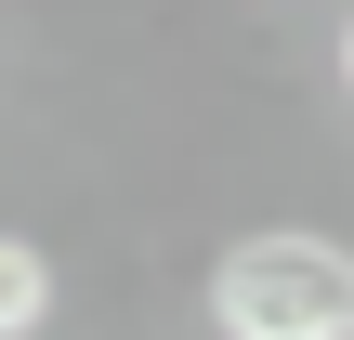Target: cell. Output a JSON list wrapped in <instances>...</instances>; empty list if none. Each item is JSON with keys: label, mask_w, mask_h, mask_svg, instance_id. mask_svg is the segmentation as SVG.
Segmentation results:
<instances>
[{"label": "cell", "mask_w": 354, "mask_h": 340, "mask_svg": "<svg viewBox=\"0 0 354 340\" xmlns=\"http://www.w3.org/2000/svg\"><path fill=\"white\" fill-rule=\"evenodd\" d=\"M223 340H354V249L342 236H236L210 262Z\"/></svg>", "instance_id": "1"}, {"label": "cell", "mask_w": 354, "mask_h": 340, "mask_svg": "<svg viewBox=\"0 0 354 340\" xmlns=\"http://www.w3.org/2000/svg\"><path fill=\"white\" fill-rule=\"evenodd\" d=\"M53 328V262L26 236H0V340H39Z\"/></svg>", "instance_id": "2"}, {"label": "cell", "mask_w": 354, "mask_h": 340, "mask_svg": "<svg viewBox=\"0 0 354 340\" xmlns=\"http://www.w3.org/2000/svg\"><path fill=\"white\" fill-rule=\"evenodd\" d=\"M342 92H354V26H342Z\"/></svg>", "instance_id": "3"}]
</instances>
